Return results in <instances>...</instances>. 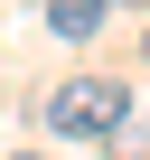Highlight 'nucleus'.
<instances>
[{
	"label": "nucleus",
	"instance_id": "1",
	"mask_svg": "<svg viewBox=\"0 0 150 160\" xmlns=\"http://www.w3.org/2000/svg\"><path fill=\"white\" fill-rule=\"evenodd\" d=\"M122 122H131L122 75H66V85L47 94V132H56V141H113Z\"/></svg>",
	"mask_w": 150,
	"mask_h": 160
},
{
	"label": "nucleus",
	"instance_id": "4",
	"mask_svg": "<svg viewBox=\"0 0 150 160\" xmlns=\"http://www.w3.org/2000/svg\"><path fill=\"white\" fill-rule=\"evenodd\" d=\"M113 10H150V0H113Z\"/></svg>",
	"mask_w": 150,
	"mask_h": 160
},
{
	"label": "nucleus",
	"instance_id": "5",
	"mask_svg": "<svg viewBox=\"0 0 150 160\" xmlns=\"http://www.w3.org/2000/svg\"><path fill=\"white\" fill-rule=\"evenodd\" d=\"M19 160H47V151H19Z\"/></svg>",
	"mask_w": 150,
	"mask_h": 160
},
{
	"label": "nucleus",
	"instance_id": "6",
	"mask_svg": "<svg viewBox=\"0 0 150 160\" xmlns=\"http://www.w3.org/2000/svg\"><path fill=\"white\" fill-rule=\"evenodd\" d=\"M141 57H150V28H141Z\"/></svg>",
	"mask_w": 150,
	"mask_h": 160
},
{
	"label": "nucleus",
	"instance_id": "2",
	"mask_svg": "<svg viewBox=\"0 0 150 160\" xmlns=\"http://www.w3.org/2000/svg\"><path fill=\"white\" fill-rule=\"evenodd\" d=\"M103 19H113V0H47L56 38H103Z\"/></svg>",
	"mask_w": 150,
	"mask_h": 160
},
{
	"label": "nucleus",
	"instance_id": "3",
	"mask_svg": "<svg viewBox=\"0 0 150 160\" xmlns=\"http://www.w3.org/2000/svg\"><path fill=\"white\" fill-rule=\"evenodd\" d=\"M103 151H113V160H150V122H122V132H113Z\"/></svg>",
	"mask_w": 150,
	"mask_h": 160
}]
</instances>
